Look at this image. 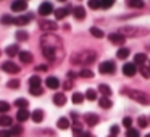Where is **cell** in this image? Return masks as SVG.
Returning a JSON list of instances; mask_svg holds the SVG:
<instances>
[{"label": "cell", "instance_id": "obj_1", "mask_svg": "<svg viewBox=\"0 0 150 137\" xmlns=\"http://www.w3.org/2000/svg\"><path fill=\"white\" fill-rule=\"evenodd\" d=\"M40 49L47 60L50 61H60L63 58V42L58 36L47 32L40 39Z\"/></svg>", "mask_w": 150, "mask_h": 137}, {"label": "cell", "instance_id": "obj_2", "mask_svg": "<svg viewBox=\"0 0 150 137\" xmlns=\"http://www.w3.org/2000/svg\"><path fill=\"white\" fill-rule=\"evenodd\" d=\"M97 58V53L94 50H86V52H79L71 56L73 65H91L94 60Z\"/></svg>", "mask_w": 150, "mask_h": 137}, {"label": "cell", "instance_id": "obj_3", "mask_svg": "<svg viewBox=\"0 0 150 137\" xmlns=\"http://www.w3.org/2000/svg\"><path fill=\"white\" fill-rule=\"evenodd\" d=\"M123 94L129 95L132 100H136L140 105H150V95H147L142 90H134V89H123Z\"/></svg>", "mask_w": 150, "mask_h": 137}, {"label": "cell", "instance_id": "obj_4", "mask_svg": "<svg viewBox=\"0 0 150 137\" xmlns=\"http://www.w3.org/2000/svg\"><path fill=\"white\" fill-rule=\"evenodd\" d=\"M115 69H116V66H115L113 61H103L98 66V71L102 74H111V73H115Z\"/></svg>", "mask_w": 150, "mask_h": 137}, {"label": "cell", "instance_id": "obj_5", "mask_svg": "<svg viewBox=\"0 0 150 137\" xmlns=\"http://www.w3.org/2000/svg\"><path fill=\"white\" fill-rule=\"evenodd\" d=\"M2 69H4L5 73H10V74L20 73V66L15 65L13 61H4V63H2Z\"/></svg>", "mask_w": 150, "mask_h": 137}, {"label": "cell", "instance_id": "obj_6", "mask_svg": "<svg viewBox=\"0 0 150 137\" xmlns=\"http://www.w3.org/2000/svg\"><path fill=\"white\" fill-rule=\"evenodd\" d=\"M26 8H28V2H24V0H15L13 4H11V10H13L15 13L24 11Z\"/></svg>", "mask_w": 150, "mask_h": 137}, {"label": "cell", "instance_id": "obj_7", "mask_svg": "<svg viewBox=\"0 0 150 137\" xmlns=\"http://www.w3.org/2000/svg\"><path fill=\"white\" fill-rule=\"evenodd\" d=\"M50 13H53V7L50 2H44V4H40L39 7V15H42V16H49Z\"/></svg>", "mask_w": 150, "mask_h": 137}, {"label": "cell", "instance_id": "obj_8", "mask_svg": "<svg viewBox=\"0 0 150 137\" xmlns=\"http://www.w3.org/2000/svg\"><path fill=\"white\" fill-rule=\"evenodd\" d=\"M136 73H137V66L134 65V63H124V65H123V74L132 78Z\"/></svg>", "mask_w": 150, "mask_h": 137}, {"label": "cell", "instance_id": "obj_9", "mask_svg": "<svg viewBox=\"0 0 150 137\" xmlns=\"http://www.w3.org/2000/svg\"><path fill=\"white\" fill-rule=\"evenodd\" d=\"M108 39H110V42H111V44H115V45H123V44L126 42V37L121 36L120 32L110 34V36H108Z\"/></svg>", "mask_w": 150, "mask_h": 137}, {"label": "cell", "instance_id": "obj_10", "mask_svg": "<svg viewBox=\"0 0 150 137\" xmlns=\"http://www.w3.org/2000/svg\"><path fill=\"white\" fill-rule=\"evenodd\" d=\"M18 55H20V60H21V63H31L34 60V56H33V53L31 52H28V50H20V53H18Z\"/></svg>", "mask_w": 150, "mask_h": 137}, {"label": "cell", "instance_id": "obj_11", "mask_svg": "<svg viewBox=\"0 0 150 137\" xmlns=\"http://www.w3.org/2000/svg\"><path fill=\"white\" fill-rule=\"evenodd\" d=\"M31 118V113L28 111V108H21V110H18V113H16V119L18 121H28Z\"/></svg>", "mask_w": 150, "mask_h": 137}, {"label": "cell", "instance_id": "obj_12", "mask_svg": "<svg viewBox=\"0 0 150 137\" xmlns=\"http://www.w3.org/2000/svg\"><path fill=\"white\" fill-rule=\"evenodd\" d=\"M53 103H55L57 107H63V105L66 103V95L62 94V92L55 94V95H53Z\"/></svg>", "mask_w": 150, "mask_h": 137}, {"label": "cell", "instance_id": "obj_13", "mask_svg": "<svg viewBox=\"0 0 150 137\" xmlns=\"http://www.w3.org/2000/svg\"><path fill=\"white\" fill-rule=\"evenodd\" d=\"M45 84H47V87H49V89H53V90L60 87V81H58V78H55V76H50V78H47Z\"/></svg>", "mask_w": 150, "mask_h": 137}, {"label": "cell", "instance_id": "obj_14", "mask_svg": "<svg viewBox=\"0 0 150 137\" xmlns=\"http://www.w3.org/2000/svg\"><path fill=\"white\" fill-rule=\"evenodd\" d=\"M39 26H40V29H44V31H55L57 28H58L53 21H40Z\"/></svg>", "mask_w": 150, "mask_h": 137}, {"label": "cell", "instance_id": "obj_15", "mask_svg": "<svg viewBox=\"0 0 150 137\" xmlns=\"http://www.w3.org/2000/svg\"><path fill=\"white\" fill-rule=\"evenodd\" d=\"M73 15L76 20H84L86 18V8L84 7H74L73 8Z\"/></svg>", "mask_w": 150, "mask_h": 137}, {"label": "cell", "instance_id": "obj_16", "mask_svg": "<svg viewBox=\"0 0 150 137\" xmlns=\"http://www.w3.org/2000/svg\"><path fill=\"white\" fill-rule=\"evenodd\" d=\"M84 119H86V123H87L89 126H95V124H98V116L95 113H87L84 116Z\"/></svg>", "mask_w": 150, "mask_h": 137}, {"label": "cell", "instance_id": "obj_17", "mask_svg": "<svg viewBox=\"0 0 150 137\" xmlns=\"http://www.w3.org/2000/svg\"><path fill=\"white\" fill-rule=\"evenodd\" d=\"M31 20H33V16H31V15H23V16H20V18H15V23H13V24L24 26V24H28Z\"/></svg>", "mask_w": 150, "mask_h": 137}, {"label": "cell", "instance_id": "obj_18", "mask_svg": "<svg viewBox=\"0 0 150 137\" xmlns=\"http://www.w3.org/2000/svg\"><path fill=\"white\" fill-rule=\"evenodd\" d=\"M120 34L121 36H136L137 34V31H136V28H131V26H124V28H121L120 29Z\"/></svg>", "mask_w": 150, "mask_h": 137}, {"label": "cell", "instance_id": "obj_19", "mask_svg": "<svg viewBox=\"0 0 150 137\" xmlns=\"http://www.w3.org/2000/svg\"><path fill=\"white\" fill-rule=\"evenodd\" d=\"M145 63H147V55L145 53H136V56H134V65L144 66Z\"/></svg>", "mask_w": 150, "mask_h": 137}, {"label": "cell", "instance_id": "obj_20", "mask_svg": "<svg viewBox=\"0 0 150 137\" xmlns=\"http://www.w3.org/2000/svg\"><path fill=\"white\" fill-rule=\"evenodd\" d=\"M5 53H7L8 56H15L20 53V47L16 45V44H13V45H8L7 49H5Z\"/></svg>", "mask_w": 150, "mask_h": 137}, {"label": "cell", "instance_id": "obj_21", "mask_svg": "<svg viewBox=\"0 0 150 137\" xmlns=\"http://www.w3.org/2000/svg\"><path fill=\"white\" fill-rule=\"evenodd\" d=\"M31 118H33L34 123H40V121L44 119V111L42 110H34L33 113H31Z\"/></svg>", "mask_w": 150, "mask_h": 137}, {"label": "cell", "instance_id": "obj_22", "mask_svg": "<svg viewBox=\"0 0 150 137\" xmlns=\"http://www.w3.org/2000/svg\"><path fill=\"white\" fill-rule=\"evenodd\" d=\"M11 124H13V118L11 116H7V114H2L0 116V126L7 127V126H11Z\"/></svg>", "mask_w": 150, "mask_h": 137}, {"label": "cell", "instance_id": "obj_23", "mask_svg": "<svg viewBox=\"0 0 150 137\" xmlns=\"http://www.w3.org/2000/svg\"><path fill=\"white\" fill-rule=\"evenodd\" d=\"M73 134H74V137H82V136H84V132H82V127H81V124H79L78 121L73 124Z\"/></svg>", "mask_w": 150, "mask_h": 137}, {"label": "cell", "instance_id": "obj_24", "mask_svg": "<svg viewBox=\"0 0 150 137\" xmlns=\"http://www.w3.org/2000/svg\"><path fill=\"white\" fill-rule=\"evenodd\" d=\"M57 126H58V129H68L69 127V119L68 118H60V119L57 121Z\"/></svg>", "mask_w": 150, "mask_h": 137}, {"label": "cell", "instance_id": "obj_25", "mask_svg": "<svg viewBox=\"0 0 150 137\" xmlns=\"http://www.w3.org/2000/svg\"><path fill=\"white\" fill-rule=\"evenodd\" d=\"M84 95L81 94V92H74L73 94V97H71V100H73V103H76V105H79V103H82L84 102Z\"/></svg>", "mask_w": 150, "mask_h": 137}, {"label": "cell", "instance_id": "obj_26", "mask_svg": "<svg viewBox=\"0 0 150 137\" xmlns=\"http://www.w3.org/2000/svg\"><path fill=\"white\" fill-rule=\"evenodd\" d=\"M98 105H100L102 108H105V110H108V108H111V100L108 97H102L100 100H98Z\"/></svg>", "mask_w": 150, "mask_h": 137}, {"label": "cell", "instance_id": "obj_27", "mask_svg": "<svg viewBox=\"0 0 150 137\" xmlns=\"http://www.w3.org/2000/svg\"><path fill=\"white\" fill-rule=\"evenodd\" d=\"M16 39L18 40H28L29 39V34H28V31H23V29H20V31H16Z\"/></svg>", "mask_w": 150, "mask_h": 137}, {"label": "cell", "instance_id": "obj_28", "mask_svg": "<svg viewBox=\"0 0 150 137\" xmlns=\"http://www.w3.org/2000/svg\"><path fill=\"white\" fill-rule=\"evenodd\" d=\"M91 34H92L94 37H97V39H102V37L105 36V34H103V31H102V29H98V28H95V26H92V28H91Z\"/></svg>", "mask_w": 150, "mask_h": 137}, {"label": "cell", "instance_id": "obj_29", "mask_svg": "<svg viewBox=\"0 0 150 137\" xmlns=\"http://www.w3.org/2000/svg\"><path fill=\"white\" fill-rule=\"evenodd\" d=\"M40 85V78L39 76H31L29 78V87H39Z\"/></svg>", "mask_w": 150, "mask_h": 137}, {"label": "cell", "instance_id": "obj_30", "mask_svg": "<svg viewBox=\"0 0 150 137\" xmlns=\"http://www.w3.org/2000/svg\"><path fill=\"white\" fill-rule=\"evenodd\" d=\"M66 15H68V10H66V8H58V10H55V18L57 20H63Z\"/></svg>", "mask_w": 150, "mask_h": 137}, {"label": "cell", "instance_id": "obj_31", "mask_svg": "<svg viewBox=\"0 0 150 137\" xmlns=\"http://www.w3.org/2000/svg\"><path fill=\"white\" fill-rule=\"evenodd\" d=\"M98 90L103 94V97H108V95H111V89L108 87L107 84H100V85H98Z\"/></svg>", "mask_w": 150, "mask_h": 137}, {"label": "cell", "instance_id": "obj_32", "mask_svg": "<svg viewBox=\"0 0 150 137\" xmlns=\"http://www.w3.org/2000/svg\"><path fill=\"white\" fill-rule=\"evenodd\" d=\"M84 97L87 98V100H95V98H97V90H94V89H87Z\"/></svg>", "mask_w": 150, "mask_h": 137}, {"label": "cell", "instance_id": "obj_33", "mask_svg": "<svg viewBox=\"0 0 150 137\" xmlns=\"http://www.w3.org/2000/svg\"><path fill=\"white\" fill-rule=\"evenodd\" d=\"M79 76H81V78H84V79H91V78H94V73L91 71V69H81V71H79Z\"/></svg>", "mask_w": 150, "mask_h": 137}, {"label": "cell", "instance_id": "obj_34", "mask_svg": "<svg viewBox=\"0 0 150 137\" xmlns=\"http://www.w3.org/2000/svg\"><path fill=\"white\" fill-rule=\"evenodd\" d=\"M116 56H118L120 60L127 58V56H129V50H127L126 47H124V49H120V50H118V53H116Z\"/></svg>", "mask_w": 150, "mask_h": 137}, {"label": "cell", "instance_id": "obj_35", "mask_svg": "<svg viewBox=\"0 0 150 137\" xmlns=\"http://www.w3.org/2000/svg\"><path fill=\"white\" fill-rule=\"evenodd\" d=\"M127 5H129V7H132V8H142L144 7V2H142V0H129V2H127Z\"/></svg>", "mask_w": 150, "mask_h": 137}, {"label": "cell", "instance_id": "obj_36", "mask_svg": "<svg viewBox=\"0 0 150 137\" xmlns=\"http://www.w3.org/2000/svg\"><path fill=\"white\" fill-rule=\"evenodd\" d=\"M15 105L21 110V108H28V105H29V103H28L26 98H18V100H15Z\"/></svg>", "mask_w": 150, "mask_h": 137}, {"label": "cell", "instance_id": "obj_37", "mask_svg": "<svg viewBox=\"0 0 150 137\" xmlns=\"http://www.w3.org/2000/svg\"><path fill=\"white\" fill-rule=\"evenodd\" d=\"M0 23H2V24H13L15 23V18H11L10 15H4L2 20H0Z\"/></svg>", "mask_w": 150, "mask_h": 137}, {"label": "cell", "instance_id": "obj_38", "mask_svg": "<svg viewBox=\"0 0 150 137\" xmlns=\"http://www.w3.org/2000/svg\"><path fill=\"white\" fill-rule=\"evenodd\" d=\"M87 5H89V8H92V10H97V8L102 7V5H100V0H89Z\"/></svg>", "mask_w": 150, "mask_h": 137}, {"label": "cell", "instance_id": "obj_39", "mask_svg": "<svg viewBox=\"0 0 150 137\" xmlns=\"http://www.w3.org/2000/svg\"><path fill=\"white\" fill-rule=\"evenodd\" d=\"M10 110V103L5 100H0V113H7Z\"/></svg>", "mask_w": 150, "mask_h": 137}, {"label": "cell", "instance_id": "obj_40", "mask_svg": "<svg viewBox=\"0 0 150 137\" xmlns=\"http://www.w3.org/2000/svg\"><path fill=\"white\" fill-rule=\"evenodd\" d=\"M10 134H11V136H21V134H23V127H21V126H18V124H16V126H13V127H11Z\"/></svg>", "mask_w": 150, "mask_h": 137}, {"label": "cell", "instance_id": "obj_41", "mask_svg": "<svg viewBox=\"0 0 150 137\" xmlns=\"http://www.w3.org/2000/svg\"><path fill=\"white\" fill-rule=\"evenodd\" d=\"M31 94H33L34 97H39V95H42V94H44L42 85H39V87H31Z\"/></svg>", "mask_w": 150, "mask_h": 137}, {"label": "cell", "instance_id": "obj_42", "mask_svg": "<svg viewBox=\"0 0 150 137\" xmlns=\"http://www.w3.org/2000/svg\"><path fill=\"white\" fill-rule=\"evenodd\" d=\"M139 69H140V73H142V76L144 78H150V68L149 66H139Z\"/></svg>", "mask_w": 150, "mask_h": 137}, {"label": "cell", "instance_id": "obj_43", "mask_svg": "<svg viewBox=\"0 0 150 137\" xmlns=\"http://www.w3.org/2000/svg\"><path fill=\"white\" fill-rule=\"evenodd\" d=\"M126 137H140V134H139V131L137 129H127V132H126Z\"/></svg>", "mask_w": 150, "mask_h": 137}, {"label": "cell", "instance_id": "obj_44", "mask_svg": "<svg viewBox=\"0 0 150 137\" xmlns=\"http://www.w3.org/2000/svg\"><path fill=\"white\" fill-rule=\"evenodd\" d=\"M7 85L10 89H18V87H20V81H18V79H11V81H8Z\"/></svg>", "mask_w": 150, "mask_h": 137}, {"label": "cell", "instance_id": "obj_45", "mask_svg": "<svg viewBox=\"0 0 150 137\" xmlns=\"http://www.w3.org/2000/svg\"><path fill=\"white\" fill-rule=\"evenodd\" d=\"M113 4H115V0H100V5L103 8H110Z\"/></svg>", "mask_w": 150, "mask_h": 137}, {"label": "cell", "instance_id": "obj_46", "mask_svg": "<svg viewBox=\"0 0 150 137\" xmlns=\"http://www.w3.org/2000/svg\"><path fill=\"white\" fill-rule=\"evenodd\" d=\"M137 124H139L140 127H147V118H145V116H139V119H137Z\"/></svg>", "mask_w": 150, "mask_h": 137}, {"label": "cell", "instance_id": "obj_47", "mask_svg": "<svg viewBox=\"0 0 150 137\" xmlns=\"http://www.w3.org/2000/svg\"><path fill=\"white\" fill-rule=\"evenodd\" d=\"M123 124H124V127H127V129H131V126H132V119H131L129 116H126L123 119Z\"/></svg>", "mask_w": 150, "mask_h": 137}, {"label": "cell", "instance_id": "obj_48", "mask_svg": "<svg viewBox=\"0 0 150 137\" xmlns=\"http://www.w3.org/2000/svg\"><path fill=\"white\" fill-rule=\"evenodd\" d=\"M118 132H120V127H118L116 124H115V126H111V127H110V134H111V136H116Z\"/></svg>", "mask_w": 150, "mask_h": 137}, {"label": "cell", "instance_id": "obj_49", "mask_svg": "<svg viewBox=\"0 0 150 137\" xmlns=\"http://www.w3.org/2000/svg\"><path fill=\"white\" fill-rule=\"evenodd\" d=\"M0 137H11V134H10V131L2 129V131H0Z\"/></svg>", "mask_w": 150, "mask_h": 137}, {"label": "cell", "instance_id": "obj_50", "mask_svg": "<svg viewBox=\"0 0 150 137\" xmlns=\"http://www.w3.org/2000/svg\"><path fill=\"white\" fill-rule=\"evenodd\" d=\"M37 71H47V66H37Z\"/></svg>", "mask_w": 150, "mask_h": 137}, {"label": "cell", "instance_id": "obj_51", "mask_svg": "<svg viewBox=\"0 0 150 137\" xmlns=\"http://www.w3.org/2000/svg\"><path fill=\"white\" fill-rule=\"evenodd\" d=\"M65 89H71V82H65Z\"/></svg>", "mask_w": 150, "mask_h": 137}, {"label": "cell", "instance_id": "obj_52", "mask_svg": "<svg viewBox=\"0 0 150 137\" xmlns=\"http://www.w3.org/2000/svg\"><path fill=\"white\" fill-rule=\"evenodd\" d=\"M82 137H95V136H92V134H89V132H84V136Z\"/></svg>", "mask_w": 150, "mask_h": 137}, {"label": "cell", "instance_id": "obj_53", "mask_svg": "<svg viewBox=\"0 0 150 137\" xmlns=\"http://www.w3.org/2000/svg\"><path fill=\"white\" fill-rule=\"evenodd\" d=\"M58 2H66V0H58Z\"/></svg>", "mask_w": 150, "mask_h": 137}, {"label": "cell", "instance_id": "obj_54", "mask_svg": "<svg viewBox=\"0 0 150 137\" xmlns=\"http://www.w3.org/2000/svg\"><path fill=\"white\" fill-rule=\"evenodd\" d=\"M145 137H150V134H147V136H145Z\"/></svg>", "mask_w": 150, "mask_h": 137}, {"label": "cell", "instance_id": "obj_55", "mask_svg": "<svg viewBox=\"0 0 150 137\" xmlns=\"http://www.w3.org/2000/svg\"><path fill=\"white\" fill-rule=\"evenodd\" d=\"M110 137H115V136H110Z\"/></svg>", "mask_w": 150, "mask_h": 137}, {"label": "cell", "instance_id": "obj_56", "mask_svg": "<svg viewBox=\"0 0 150 137\" xmlns=\"http://www.w3.org/2000/svg\"><path fill=\"white\" fill-rule=\"evenodd\" d=\"M149 68H150V65H149Z\"/></svg>", "mask_w": 150, "mask_h": 137}, {"label": "cell", "instance_id": "obj_57", "mask_svg": "<svg viewBox=\"0 0 150 137\" xmlns=\"http://www.w3.org/2000/svg\"><path fill=\"white\" fill-rule=\"evenodd\" d=\"M24 2H26V0H24Z\"/></svg>", "mask_w": 150, "mask_h": 137}]
</instances>
